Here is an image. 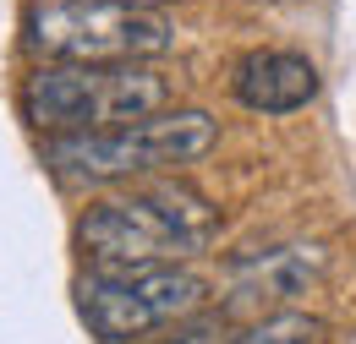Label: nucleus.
Segmentation results:
<instances>
[{"label": "nucleus", "instance_id": "obj_1", "mask_svg": "<svg viewBox=\"0 0 356 344\" xmlns=\"http://www.w3.org/2000/svg\"><path fill=\"white\" fill-rule=\"evenodd\" d=\"M220 235V208L176 175H148L137 191L93 203L77 218V246L93 268H143L186 262Z\"/></svg>", "mask_w": 356, "mask_h": 344}, {"label": "nucleus", "instance_id": "obj_2", "mask_svg": "<svg viewBox=\"0 0 356 344\" xmlns=\"http://www.w3.org/2000/svg\"><path fill=\"white\" fill-rule=\"evenodd\" d=\"M170 110V77L148 60L132 66H33L22 77V115L44 137L115 131Z\"/></svg>", "mask_w": 356, "mask_h": 344}, {"label": "nucleus", "instance_id": "obj_3", "mask_svg": "<svg viewBox=\"0 0 356 344\" xmlns=\"http://www.w3.org/2000/svg\"><path fill=\"white\" fill-rule=\"evenodd\" d=\"M220 142V121L209 110H159L148 121L115 131H77V137H49L44 164L66 180H148V175L197 164L203 153H214Z\"/></svg>", "mask_w": 356, "mask_h": 344}, {"label": "nucleus", "instance_id": "obj_4", "mask_svg": "<svg viewBox=\"0 0 356 344\" xmlns=\"http://www.w3.org/2000/svg\"><path fill=\"white\" fill-rule=\"evenodd\" d=\"M22 44L39 66H132L176 44V28L159 11L115 0H33L22 17Z\"/></svg>", "mask_w": 356, "mask_h": 344}, {"label": "nucleus", "instance_id": "obj_5", "mask_svg": "<svg viewBox=\"0 0 356 344\" xmlns=\"http://www.w3.org/2000/svg\"><path fill=\"white\" fill-rule=\"evenodd\" d=\"M209 301V279L186 262H143V268H88L77 279V311L93 339L132 344L165 334Z\"/></svg>", "mask_w": 356, "mask_h": 344}, {"label": "nucleus", "instance_id": "obj_6", "mask_svg": "<svg viewBox=\"0 0 356 344\" xmlns=\"http://www.w3.org/2000/svg\"><path fill=\"white\" fill-rule=\"evenodd\" d=\"M329 252L323 246H268L252 257H236L225 268V317H268L285 311L296 295H307L312 284L323 279Z\"/></svg>", "mask_w": 356, "mask_h": 344}, {"label": "nucleus", "instance_id": "obj_7", "mask_svg": "<svg viewBox=\"0 0 356 344\" xmlns=\"http://www.w3.org/2000/svg\"><path fill=\"white\" fill-rule=\"evenodd\" d=\"M230 93L252 110V115H296L318 98V66L296 49H252L236 77Z\"/></svg>", "mask_w": 356, "mask_h": 344}, {"label": "nucleus", "instance_id": "obj_8", "mask_svg": "<svg viewBox=\"0 0 356 344\" xmlns=\"http://www.w3.org/2000/svg\"><path fill=\"white\" fill-rule=\"evenodd\" d=\"M329 339V328H323V317H312V311H296V306H285V311H268V317H252L241 334L230 344H323Z\"/></svg>", "mask_w": 356, "mask_h": 344}, {"label": "nucleus", "instance_id": "obj_9", "mask_svg": "<svg viewBox=\"0 0 356 344\" xmlns=\"http://www.w3.org/2000/svg\"><path fill=\"white\" fill-rule=\"evenodd\" d=\"M148 344H230V317L225 311H197V317L165 328L159 339H148Z\"/></svg>", "mask_w": 356, "mask_h": 344}, {"label": "nucleus", "instance_id": "obj_10", "mask_svg": "<svg viewBox=\"0 0 356 344\" xmlns=\"http://www.w3.org/2000/svg\"><path fill=\"white\" fill-rule=\"evenodd\" d=\"M115 6H137V11H159V6H170V0H115Z\"/></svg>", "mask_w": 356, "mask_h": 344}]
</instances>
